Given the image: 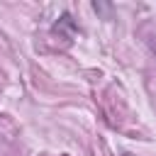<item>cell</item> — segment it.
Returning <instances> with one entry per match:
<instances>
[{
	"label": "cell",
	"mask_w": 156,
	"mask_h": 156,
	"mask_svg": "<svg viewBox=\"0 0 156 156\" xmlns=\"http://www.w3.org/2000/svg\"><path fill=\"white\" fill-rule=\"evenodd\" d=\"M51 32H54V34H58V37H63V39H73V37H76V32H78V24L73 22V17H71L68 12H63V15L54 22Z\"/></svg>",
	"instance_id": "1"
},
{
	"label": "cell",
	"mask_w": 156,
	"mask_h": 156,
	"mask_svg": "<svg viewBox=\"0 0 156 156\" xmlns=\"http://www.w3.org/2000/svg\"><path fill=\"white\" fill-rule=\"evenodd\" d=\"M149 49L156 54V37H154V39H149Z\"/></svg>",
	"instance_id": "2"
}]
</instances>
